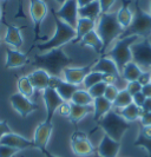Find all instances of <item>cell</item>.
<instances>
[{
	"label": "cell",
	"instance_id": "42",
	"mask_svg": "<svg viewBox=\"0 0 151 157\" xmlns=\"http://www.w3.org/2000/svg\"><path fill=\"white\" fill-rule=\"evenodd\" d=\"M145 99H146V97L142 94V91L132 96V103H134V104H136L137 106H139V108H142V106H143Z\"/></svg>",
	"mask_w": 151,
	"mask_h": 157
},
{
	"label": "cell",
	"instance_id": "32",
	"mask_svg": "<svg viewBox=\"0 0 151 157\" xmlns=\"http://www.w3.org/2000/svg\"><path fill=\"white\" fill-rule=\"evenodd\" d=\"M132 103V96L127 92L126 90H119V92L117 94L116 99L113 101L112 105L115 109H123L127 105H130Z\"/></svg>",
	"mask_w": 151,
	"mask_h": 157
},
{
	"label": "cell",
	"instance_id": "45",
	"mask_svg": "<svg viewBox=\"0 0 151 157\" xmlns=\"http://www.w3.org/2000/svg\"><path fill=\"white\" fill-rule=\"evenodd\" d=\"M141 123L143 126H151V112H144L141 115Z\"/></svg>",
	"mask_w": 151,
	"mask_h": 157
},
{
	"label": "cell",
	"instance_id": "16",
	"mask_svg": "<svg viewBox=\"0 0 151 157\" xmlns=\"http://www.w3.org/2000/svg\"><path fill=\"white\" fill-rule=\"evenodd\" d=\"M0 144L14 148V149L19 150V151L28 149V148H34L33 141H30V140L25 138L24 136H20V135L14 134V132H9V134L5 135L0 140Z\"/></svg>",
	"mask_w": 151,
	"mask_h": 157
},
{
	"label": "cell",
	"instance_id": "47",
	"mask_svg": "<svg viewBox=\"0 0 151 157\" xmlns=\"http://www.w3.org/2000/svg\"><path fill=\"white\" fill-rule=\"evenodd\" d=\"M139 134L146 138H151V126H143Z\"/></svg>",
	"mask_w": 151,
	"mask_h": 157
},
{
	"label": "cell",
	"instance_id": "26",
	"mask_svg": "<svg viewBox=\"0 0 151 157\" xmlns=\"http://www.w3.org/2000/svg\"><path fill=\"white\" fill-rule=\"evenodd\" d=\"M78 13H79V17H81V18H88L91 20L99 19V17L102 16V10H100L99 1L95 0L91 4L84 6V7H79Z\"/></svg>",
	"mask_w": 151,
	"mask_h": 157
},
{
	"label": "cell",
	"instance_id": "13",
	"mask_svg": "<svg viewBox=\"0 0 151 157\" xmlns=\"http://www.w3.org/2000/svg\"><path fill=\"white\" fill-rule=\"evenodd\" d=\"M52 130H53V124L52 122H43L39 125L36 128L34 131V136H33V143H34V148L39 149L40 151L46 149L48 141L51 138L52 135Z\"/></svg>",
	"mask_w": 151,
	"mask_h": 157
},
{
	"label": "cell",
	"instance_id": "20",
	"mask_svg": "<svg viewBox=\"0 0 151 157\" xmlns=\"http://www.w3.org/2000/svg\"><path fill=\"white\" fill-rule=\"evenodd\" d=\"M96 27H97L96 20H91V19H88V18L79 17L78 20H77V25H76V38L72 43L78 44L84 36H86L91 31L96 30Z\"/></svg>",
	"mask_w": 151,
	"mask_h": 157
},
{
	"label": "cell",
	"instance_id": "34",
	"mask_svg": "<svg viewBox=\"0 0 151 157\" xmlns=\"http://www.w3.org/2000/svg\"><path fill=\"white\" fill-rule=\"evenodd\" d=\"M134 145L145 149V151L148 152V156L151 157V138H146L139 134L138 137L136 138V141L134 142Z\"/></svg>",
	"mask_w": 151,
	"mask_h": 157
},
{
	"label": "cell",
	"instance_id": "22",
	"mask_svg": "<svg viewBox=\"0 0 151 157\" xmlns=\"http://www.w3.org/2000/svg\"><path fill=\"white\" fill-rule=\"evenodd\" d=\"M78 44H80L81 46L92 47V48L95 50L98 55H103L104 52H105L103 41H102L100 37H99V34L97 33V31H96V30L91 31L90 33H88L86 36H84Z\"/></svg>",
	"mask_w": 151,
	"mask_h": 157
},
{
	"label": "cell",
	"instance_id": "18",
	"mask_svg": "<svg viewBox=\"0 0 151 157\" xmlns=\"http://www.w3.org/2000/svg\"><path fill=\"white\" fill-rule=\"evenodd\" d=\"M28 58L27 56L18 51L16 48H6V63L5 67L6 69H17V67H21L27 63Z\"/></svg>",
	"mask_w": 151,
	"mask_h": 157
},
{
	"label": "cell",
	"instance_id": "3",
	"mask_svg": "<svg viewBox=\"0 0 151 157\" xmlns=\"http://www.w3.org/2000/svg\"><path fill=\"white\" fill-rule=\"evenodd\" d=\"M96 31L99 34L100 39L103 41L104 50L106 51V48L111 45L113 40L120 38L124 30L117 21L116 14L109 12V13H103L99 17Z\"/></svg>",
	"mask_w": 151,
	"mask_h": 157
},
{
	"label": "cell",
	"instance_id": "8",
	"mask_svg": "<svg viewBox=\"0 0 151 157\" xmlns=\"http://www.w3.org/2000/svg\"><path fill=\"white\" fill-rule=\"evenodd\" d=\"M132 60L139 67L151 69V43L149 39H143L131 46Z\"/></svg>",
	"mask_w": 151,
	"mask_h": 157
},
{
	"label": "cell",
	"instance_id": "23",
	"mask_svg": "<svg viewBox=\"0 0 151 157\" xmlns=\"http://www.w3.org/2000/svg\"><path fill=\"white\" fill-rule=\"evenodd\" d=\"M4 40L8 46H12L13 48H19V47L23 46L24 39L21 36L20 27H18L16 25H8Z\"/></svg>",
	"mask_w": 151,
	"mask_h": 157
},
{
	"label": "cell",
	"instance_id": "6",
	"mask_svg": "<svg viewBox=\"0 0 151 157\" xmlns=\"http://www.w3.org/2000/svg\"><path fill=\"white\" fill-rule=\"evenodd\" d=\"M151 34V14L144 12L139 6H136V12L134 14V20L131 25L122 33L120 38L129 36H137L139 38L148 39Z\"/></svg>",
	"mask_w": 151,
	"mask_h": 157
},
{
	"label": "cell",
	"instance_id": "1",
	"mask_svg": "<svg viewBox=\"0 0 151 157\" xmlns=\"http://www.w3.org/2000/svg\"><path fill=\"white\" fill-rule=\"evenodd\" d=\"M71 62V58L66 56L62 48L51 50L36 57V64L39 66V69L47 71L51 76H59L63 73L64 69H66Z\"/></svg>",
	"mask_w": 151,
	"mask_h": 157
},
{
	"label": "cell",
	"instance_id": "21",
	"mask_svg": "<svg viewBox=\"0 0 151 157\" xmlns=\"http://www.w3.org/2000/svg\"><path fill=\"white\" fill-rule=\"evenodd\" d=\"M131 0H123V5L122 7L117 11L116 13V18L117 21L119 23V25L122 26V29L125 31L127 27L131 25L132 20H134V13L131 12V10L129 7V5L131 4Z\"/></svg>",
	"mask_w": 151,
	"mask_h": 157
},
{
	"label": "cell",
	"instance_id": "19",
	"mask_svg": "<svg viewBox=\"0 0 151 157\" xmlns=\"http://www.w3.org/2000/svg\"><path fill=\"white\" fill-rule=\"evenodd\" d=\"M27 77H28L31 84L34 87V90L44 91L45 89L48 87V82H50L51 75L47 71L43 70V69H37V70L32 71Z\"/></svg>",
	"mask_w": 151,
	"mask_h": 157
},
{
	"label": "cell",
	"instance_id": "10",
	"mask_svg": "<svg viewBox=\"0 0 151 157\" xmlns=\"http://www.w3.org/2000/svg\"><path fill=\"white\" fill-rule=\"evenodd\" d=\"M9 102H11L12 108L19 113V116L21 118H26L28 115H31L32 112L39 109L38 104L33 103L32 101H30V98L20 94L19 92L12 94L9 97Z\"/></svg>",
	"mask_w": 151,
	"mask_h": 157
},
{
	"label": "cell",
	"instance_id": "5",
	"mask_svg": "<svg viewBox=\"0 0 151 157\" xmlns=\"http://www.w3.org/2000/svg\"><path fill=\"white\" fill-rule=\"evenodd\" d=\"M139 40L137 36H129L125 38H119V40L115 44V46L108 52V57H110L112 60L118 66L119 71L132 60V52L131 46Z\"/></svg>",
	"mask_w": 151,
	"mask_h": 157
},
{
	"label": "cell",
	"instance_id": "7",
	"mask_svg": "<svg viewBox=\"0 0 151 157\" xmlns=\"http://www.w3.org/2000/svg\"><path fill=\"white\" fill-rule=\"evenodd\" d=\"M70 145H71L72 152L79 157L90 156L96 154L95 147L89 140L88 135L83 131H74L71 135Z\"/></svg>",
	"mask_w": 151,
	"mask_h": 157
},
{
	"label": "cell",
	"instance_id": "57",
	"mask_svg": "<svg viewBox=\"0 0 151 157\" xmlns=\"http://www.w3.org/2000/svg\"><path fill=\"white\" fill-rule=\"evenodd\" d=\"M150 72H151V69H150Z\"/></svg>",
	"mask_w": 151,
	"mask_h": 157
},
{
	"label": "cell",
	"instance_id": "44",
	"mask_svg": "<svg viewBox=\"0 0 151 157\" xmlns=\"http://www.w3.org/2000/svg\"><path fill=\"white\" fill-rule=\"evenodd\" d=\"M9 132H12V130H11V128L8 125L7 121H1V122H0V140H1L5 135L9 134Z\"/></svg>",
	"mask_w": 151,
	"mask_h": 157
},
{
	"label": "cell",
	"instance_id": "17",
	"mask_svg": "<svg viewBox=\"0 0 151 157\" xmlns=\"http://www.w3.org/2000/svg\"><path fill=\"white\" fill-rule=\"evenodd\" d=\"M92 71H97L100 72L103 75H112L115 77L120 79V71L116 63L112 60L110 57L108 56H103L100 57L98 60H96L93 66H92Z\"/></svg>",
	"mask_w": 151,
	"mask_h": 157
},
{
	"label": "cell",
	"instance_id": "2",
	"mask_svg": "<svg viewBox=\"0 0 151 157\" xmlns=\"http://www.w3.org/2000/svg\"><path fill=\"white\" fill-rule=\"evenodd\" d=\"M55 21H56L55 34L48 40L37 45L38 51L41 53H45V52H48L51 50H56V48H62V46H64L65 44H67L70 41H73L76 38V30L73 27L64 23L63 20H60L56 16H55Z\"/></svg>",
	"mask_w": 151,
	"mask_h": 157
},
{
	"label": "cell",
	"instance_id": "31",
	"mask_svg": "<svg viewBox=\"0 0 151 157\" xmlns=\"http://www.w3.org/2000/svg\"><path fill=\"white\" fill-rule=\"evenodd\" d=\"M17 87H18V92L25 96V97H27V98H31L33 94H34V87L31 84V82H30L27 76H23V77H20L18 79Z\"/></svg>",
	"mask_w": 151,
	"mask_h": 157
},
{
	"label": "cell",
	"instance_id": "53",
	"mask_svg": "<svg viewBox=\"0 0 151 157\" xmlns=\"http://www.w3.org/2000/svg\"><path fill=\"white\" fill-rule=\"evenodd\" d=\"M138 2H139V0H136V6H138Z\"/></svg>",
	"mask_w": 151,
	"mask_h": 157
},
{
	"label": "cell",
	"instance_id": "35",
	"mask_svg": "<svg viewBox=\"0 0 151 157\" xmlns=\"http://www.w3.org/2000/svg\"><path fill=\"white\" fill-rule=\"evenodd\" d=\"M106 86H108L106 83L100 82V83H98V84L93 85L92 87H90L88 91H89V94H91V97H92L93 99H96V98H99V97H104Z\"/></svg>",
	"mask_w": 151,
	"mask_h": 157
},
{
	"label": "cell",
	"instance_id": "49",
	"mask_svg": "<svg viewBox=\"0 0 151 157\" xmlns=\"http://www.w3.org/2000/svg\"><path fill=\"white\" fill-rule=\"evenodd\" d=\"M92 1H95V0H77L79 7H84V6H86L89 4H91Z\"/></svg>",
	"mask_w": 151,
	"mask_h": 157
},
{
	"label": "cell",
	"instance_id": "50",
	"mask_svg": "<svg viewBox=\"0 0 151 157\" xmlns=\"http://www.w3.org/2000/svg\"><path fill=\"white\" fill-rule=\"evenodd\" d=\"M41 152L44 154V156H45V157H58V156H56V155H53V154H51V152H50L47 149L41 150Z\"/></svg>",
	"mask_w": 151,
	"mask_h": 157
},
{
	"label": "cell",
	"instance_id": "29",
	"mask_svg": "<svg viewBox=\"0 0 151 157\" xmlns=\"http://www.w3.org/2000/svg\"><path fill=\"white\" fill-rule=\"evenodd\" d=\"M79 85H74V84H70L67 82L63 80L62 84L57 87V92L60 96V98L63 99L64 102H71L72 96L74 94V92L77 90H79Z\"/></svg>",
	"mask_w": 151,
	"mask_h": 157
},
{
	"label": "cell",
	"instance_id": "28",
	"mask_svg": "<svg viewBox=\"0 0 151 157\" xmlns=\"http://www.w3.org/2000/svg\"><path fill=\"white\" fill-rule=\"evenodd\" d=\"M118 113H119L120 116L124 118L126 122L132 123V122H135V121H137L138 118L141 117V115L143 113V110H142V108H139V106H137L136 104L131 103L130 105H127L125 108L120 109V110L118 111Z\"/></svg>",
	"mask_w": 151,
	"mask_h": 157
},
{
	"label": "cell",
	"instance_id": "25",
	"mask_svg": "<svg viewBox=\"0 0 151 157\" xmlns=\"http://www.w3.org/2000/svg\"><path fill=\"white\" fill-rule=\"evenodd\" d=\"M90 112H93V106L92 105L85 106V105H78V104L71 103V112H70L69 119H70L72 124H77L80 119H83Z\"/></svg>",
	"mask_w": 151,
	"mask_h": 157
},
{
	"label": "cell",
	"instance_id": "54",
	"mask_svg": "<svg viewBox=\"0 0 151 157\" xmlns=\"http://www.w3.org/2000/svg\"><path fill=\"white\" fill-rule=\"evenodd\" d=\"M149 13L151 14V0H150V12H149Z\"/></svg>",
	"mask_w": 151,
	"mask_h": 157
},
{
	"label": "cell",
	"instance_id": "37",
	"mask_svg": "<svg viewBox=\"0 0 151 157\" xmlns=\"http://www.w3.org/2000/svg\"><path fill=\"white\" fill-rule=\"evenodd\" d=\"M126 90L129 94H131V96H134V94H138V92H141L142 91V85L137 82V80H134V82H127L126 84Z\"/></svg>",
	"mask_w": 151,
	"mask_h": 157
},
{
	"label": "cell",
	"instance_id": "27",
	"mask_svg": "<svg viewBox=\"0 0 151 157\" xmlns=\"http://www.w3.org/2000/svg\"><path fill=\"white\" fill-rule=\"evenodd\" d=\"M142 72H143V70L134 60H131L130 63H127L123 67V70L120 71V77L126 82H134V80H138Z\"/></svg>",
	"mask_w": 151,
	"mask_h": 157
},
{
	"label": "cell",
	"instance_id": "43",
	"mask_svg": "<svg viewBox=\"0 0 151 157\" xmlns=\"http://www.w3.org/2000/svg\"><path fill=\"white\" fill-rule=\"evenodd\" d=\"M64 79H62L59 76H51L50 77V82H48V87L50 89H53V90H57V87L62 84Z\"/></svg>",
	"mask_w": 151,
	"mask_h": 157
},
{
	"label": "cell",
	"instance_id": "56",
	"mask_svg": "<svg viewBox=\"0 0 151 157\" xmlns=\"http://www.w3.org/2000/svg\"><path fill=\"white\" fill-rule=\"evenodd\" d=\"M0 43H1V38H0Z\"/></svg>",
	"mask_w": 151,
	"mask_h": 157
},
{
	"label": "cell",
	"instance_id": "48",
	"mask_svg": "<svg viewBox=\"0 0 151 157\" xmlns=\"http://www.w3.org/2000/svg\"><path fill=\"white\" fill-rule=\"evenodd\" d=\"M142 110L144 112H151V98H146L145 99L143 106H142Z\"/></svg>",
	"mask_w": 151,
	"mask_h": 157
},
{
	"label": "cell",
	"instance_id": "51",
	"mask_svg": "<svg viewBox=\"0 0 151 157\" xmlns=\"http://www.w3.org/2000/svg\"><path fill=\"white\" fill-rule=\"evenodd\" d=\"M56 1L58 2V4H59V5H60V6H62L64 2H65V1H67V0H56Z\"/></svg>",
	"mask_w": 151,
	"mask_h": 157
},
{
	"label": "cell",
	"instance_id": "14",
	"mask_svg": "<svg viewBox=\"0 0 151 157\" xmlns=\"http://www.w3.org/2000/svg\"><path fill=\"white\" fill-rule=\"evenodd\" d=\"M48 7L44 0H30V16L34 25L36 32L39 31V27L44 19L46 18Z\"/></svg>",
	"mask_w": 151,
	"mask_h": 157
},
{
	"label": "cell",
	"instance_id": "38",
	"mask_svg": "<svg viewBox=\"0 0 151 157\" xmlns=\"http://www.w3.org/2000/svg\"><path fill=\"white\" fill-rule=\"evenodd\" d=\"M17 152H19V150L0 144V157H13Z\"/></svg>",
	"mask_w": 151,
	"mask_h": 157
},
{
	"label": "cell",
	"instance_id": "30",
	"mask_svg": "<svg viewBox=\"0 0 151 157\" xmlns=\"http://www.w3.org/2000/svg\"><path fill=\"white\" fill-rule=\"evenodd\" d=\"M71 103L73 104H78V105H92L93 104V98L91 97V94H89L88 90L85 89H79L77 90L74 94L72 96Z\"/></svg>",
	"mask_w": 151,
	"mask_h": 157
},
{
	"label": "cell",
	"instance_id": "46",
	"mask_svg": "<svg viewBox=\"0 0 151 157\" xmlns=\"http://www.w3.org/2000/svg\"><path fill=\"white\" fill-rule=\"evenodd\" d=\"M142 94H143L146 98H151V83L142 86Z\"/></svg>",
	"mask_w": 151,
	"mask_h": 157
},
{
	"label": "cell",
	"instance_id": "33",
	"mask_svg": "<svg viewBox=\"0 0 151 157\" xmlns=\"http://www.w3.org/2000/svg\"><path fill=\"white\" fill-rule=\"evenodd\" d=\"M103 77L104 75L100 73V72H97V71H91L88 76L85 77L84 82H83V86L85 90H89L90 87H92L93 85L103 82Z\"/></svg>",
	"mask_w": 151,
	"mask_h": 157
},
{
	"label": "cell",
	"instance_id": "24",
	"mask_svg": "<svg viewBox=\"0 0 151 157\" xmlns=\"http://www.w3.org/2000/svg\"><path fill=\"white\" fill-rule=\"evenodd\" d=\"M93 119L95 122H98L102 117H104L108 112H110L113 108L112 103L108 101L105 97H99L93 99Z\"/></svg>",
	"mask_w": 151,
	"mask_h": 157
},
{
	"label": "cell",
	"instance_id": "4",
	"mask_svg": "<svg viewBox=\"0 0 151 157\" xmlns=\"http://www.w3.org/2000/svg\"><path fill=\"white\" fill-rule=\"evenodd\" d=\"M97 124L103 129L105 135H108L115 141L119 142H122L124 134L131 128V123L126 122L116 110L108 112L97 122Z\"/></svg>",
	"mask_w": 151,
	"mask_h": 157
},
{
	"label": "cell",
	"instance_id": "41",
	"mask_svg": "<svg viewBox=\"0 0 151 157\" xmlns=\"http://www.w3.org/2000/svg\"><path fill=\"white\" fill-rule=\"evenodd\" d=\"M137 82H138L142 86L146 85V84H150L151 83V72L150 71H143Z\"/></svg>",
	"mask_w": 151,
	"mask_h": 157
},
{
	"label": "cell",
	"instance_id": "11",
	"mask_svg": "<svg viewBox=\"0 0 151 157\" xmlns=\"http://www.w3.org/2000/svg\"><path fill=\"white\" fill-rule=\"evenodd\" d=\"M95 62L88 64L85 66L81 67H72V66H67L66 69L63 71V77L64 80L70 83V84H74V85H81L85 77L92 71V66H93Z\"/></svg>",
	"mask_w": 151,
	"mask_h": 157
},
{
	"label": "cell",
	"instance_id": "55",
	"mask_svg": "<svg viewBox=\"0 0 151 157\" xmlns=\"http://www.w3.org/2000/svg\"><path fill=\"white\" fill-rule=\"evenodd\" d=\"M0 20H1V8H0Z\"/></svg>",
	"mask_w": 151,
	"mask_h": 157
},
{
	"label": "cell",
	"instance_id": "39",
	"mask_svg": "<svg viewBox=\"0 0 151 157\" xmlns=\"http://www.w3.org/2000/svg\"><path fill=\"white\" fill-rule=\"evenodd\" d=\"M58 113L63 117H67L70 116V112H71V102H63L60 104V106L58 108Z\"/></svg>",
	"mask_w": 151,
	"mask_h": 157
},
{
	"label": "cell",
	"instance_id": "9",
	"mask_svg": "<svg viewBox=\"0 0 151 157\" xmlns=\"http://www.w3.org/2000/svg\"><path fill=\"white\" fill-rule=\"evenodd\" d=\"M78 11H79V6L77 0H67L59 7L57 12H53V14L76 30L77 20L79 18Z\"/></svg>",
	"mask_w": 151,
	"mask_h": 157
},
{
	"label": "cell",
	"instance_id": "40",
	"mask_svg": "<svg viewBox=\"0 0 151 157\" xmlns=\"http://www.w3.org/2000/svg\"><path fill=\"white\" fill-rule=\"evenodd\" d=\"M99 5H100V10H102V14L103 13H109L111 7L113 6L116 0H98Z\"/></svg>",
	"mask_w": 151,
	"mask_h": 157
},
{
	"label": "cell",
	"instance_id": "15",
	"mask_svg": "<svg viewBox=\"0 0 151 157\" xmlns=\"http://www.w3.org/2000/svg\"><path fill=\"white\" fill-rule=\"evenodd\" d=\"M122 148V142L115 141L108 135L104 134L103 138L100 140V143L98 145L97 154L102 157H117Z\"/></svg>",
	"mask_w": 151,
	"mask_h": 157
},
{
	"label": "cell",
	"instance_id": "12",
	"mask_svg": "<svg viewBox=\"0 0 151 157\" xmlns=\"http://www.w3.org/2000/svg\"><path fill=\"white\" fill-rule=\"evenodd\" d=\"M43 101L45 103V108H46V121L52 122L55 113L64 101L60 98V96L58 94L56 90L50 87L43 91Z\"/></svg>",
	"mask_w": 151,
	"mask_h": 157
},
{
	"label": "cell",
	"instance_id": "52",
	"mask_svg": "<svg viewBox=\"0 0 151 157\" xmlns=\"http://www.w3.org/2000/svg\"><path fill=\"white\" fill-rule=\"evenodd\" d=\"M95 156H96V157H102V156H100V155H98L97 152H96V154H95Z\"/></svg>",
	"mask_w": 151,
	"mask_h": 157
},
{
	"label": "cell",
	"instance_id": "36",
	"mask_svg": "<svg viewBox=\"0 0 151 157\" xmlns=\"http://www.w3.org/2000/svg\"><path fill=\"white\" fill-rule=\"evenodd\" d=\"M118 92H119L118 87L116 86L115 84H110V85H108V86H106V89H105L104 97H105L108 101H110L111 103H113V101L116 99V97H117Z\"/></svg>",
	"mask_w": 151,
	"mask_h": 157
}]
</instances>
